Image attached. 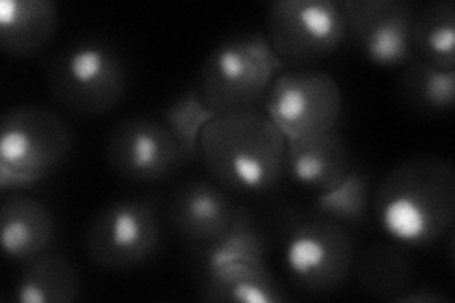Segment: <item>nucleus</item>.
<instances>
[{
	"label": "nucleus",
	"mask_w": 455,
	"mask_h": 303,
	"mask_svg": "<svg viewBox=\"0 0 455 303\" xmlns=\"http://www.w3.org/2000/svg\"><path fill=\"white\" fill-rule=\"evenodd\" d=\"M13 294L21 303H73L80 296V275L67 258L46 252L25 264Z\"/></svg>",
	"instance_id": "f3484780"
},
{
	"label": "nucleus",
	"mask_w": 455,
	"mask_h": 303,
	"mask_svg": "<svg viewBox=\"0 0 455 303\" xmlns=\"http://www.w3.org/2000/svg\"><path fill=\"white\" fill-rule=\"evenodd\" d=\"M75 133L55 110L28 103L4 112L0 122V190H31L60 171Z\"/></svg>",
	"instance_id": "7ed1b4c3"
},
{
	"label": "nucleus",
	"mask_w": 455,
	"mask_h": 303,
	"mask_svg": "<svg viewBox=\"0 0 455 303\" xmlns=\"http://www.w3.org/2000/svg\"><path fill=\"white\" fill-rule=\"evenodd\" d=\"M60 10L52 0H3L0 48L12 60H31L44 52L57 35Z\"/></svg>",
	"instance_id": "2eb2a0df"
},
{
	"label": "nucleus",
	"mask_w": 455,
	"mask_h": 303,
	"mask_svg": "<svg viewBox=\"0 0 455 303\" xmlns=\"http://www.w3.org/2000/svg\"><path fill=\"white\" fill-rule=\"evenodd\" d=\"M160 118V122L169 129L171 135L175 137L184 165L199 160V139H202L205 125L215 118V112L205 105L199 92H184L182 95L171 100L167 107L162 108Z\"/></svg>",
	"instance_id": "4be33fe9"
},
{
	"label": "nucleus",
	"mask_w": 455,
	"mask_h": 303,
	"mask_svg": "<svg viewBox=\"0 0 455 303\" xmlns=\"http://www.w3.org/2000/svg\"><path fill=\"white\" fill-rule=\"evenodd\" d=\"M57 235L55 219L42 201L13 194L0 205V244L6 258L27 264L50 252Z\"/></svg>",
	"instance_id": "4468645a"
},
{
	"label": "nucleus",
	"mask_w": 455,
	"mask_h": 303,
	"mask_svg": "<svg viewBox=\"0 0 455 303\" xmlns=\"http://www.w3.org/2000/svg\"><path fill=\"white\" fill-rule=\"evenodd\" d=\"M226 264L266 266V241L247 212L241 214L226 234L204 247V273Z\"/></svg>",
	"instance_id": "412c9836"
},
{
	"label": "nucleus",
	"mask_w": 455,
	"mask_h": 303,
	"mask_svg": "<svg viewBox=\"0 0 455 303\" xmlns=\"http://www.w3.org/2000/svg\"><path fill=\"white\" fill-rule=\"evenodd\" d=\"M347 36L366 61L378 67H406L414 60L411 20L416 6L408 0H344Z\"/></svg>",
	"instance_id": "9b49d317"
},
{
	"label": "nucleus",
	"mask_w": 455,
	"mask_h": 303,
	"mask_svg": "<svg viewBox=\"0 0 455 303\" xmlns=\"http://www.w3.org/2000/svg\"><path fill=\"white\" fill-rule=\"evenodd\" d=\"M403 92L410 105L425 112H450L455 100V68L444 70L414 57L403 75Z\"/></svg>",
	"instance_id": "5701e85b"
},
{
	"label": "nucleus",
	"mask_w": 455,
	"mask_h": 303,
	"mask_svg": "<svg viewBox=\"0 0 455 303\" xmlns=\"http://www.w3.org/2000/svg\"><path fill=\"white\" fill-rule=\"evenodd\" d=\"M269 46L284 67H315L347 38V23L336 0H277L266 12Z\"/></svg>",
	"instance_id": "0eeeda50"
},
{
	"label": "nucleus",
	"mask_w": 455,
	"mask_h": 303,
	"mask_svg": "<svg viewBox=\"0 0 455 303\" xmlns=\"http://www.w3.org/2000/svg\"><path fill=\"white\" fill-rule=\"evenodd\" d=\"M260 107L284 139H296L336 129L344 95L331 72L287 67L269 85Z\"/></svg>",
	"instance_id": "6e6552de"
},
{
	"label": "nucleus",
	"mask_w": 455,
	"mask_h": 303,
	"mask_svg": "<svg viewBox=\"0 0 455 303\" xmlns=\"http://www.w3.org/2000/svg\"><path fill=\"white\" fill-rule=\"evenodd\" d=\"M353 169L351 150L338 132L287 139L284 177L313 192H329Z\"/></svg>",
	"instance_id": "ddd939ff"
},
{
	"label": "nucleus",
	"mask_w": 455,
	"mask_h": 303,
	"mask_svg": "<svg viewBox=\"0 0 455 303\" xmlns=\"http://www.w3.org/2000/svg\"><path fill=\"white\" fill-rule=\"evenodd\" d=\"M48 90L61 108L78 116H101L127 92V67L116 48L84 40L57 53L46 72Z\"/></svg>",
	"instance_id": "39448f33"
},
{
	"label": "nucleus",
	"mask_w": 455,
	"mask_h": 303,
	"mask_svg": "<svg viewBox=\"0 0 455 303\" xmlns=\"http://www.w3.org/2000/svg\"><path fill=\"white\" fill-rule=\"evenodd\" d=\"M230 195L211 179L187 180L169 199L167 220L171 229L184 241L205 247L226 234L245 212Z\"/></svg>",
	"instance_id": "f8f14e48"
},
{
	"label": "nucleus",
	"mask_w": 455,
	"mask_h": 303,
	"mask_svg": "<svg viewBox=\"0 0 455 303\" xmlns=\"http://www.w3.org/2000/svg\"><path fill=\"white\" fill-rule=\"evenodd\" d=\"M105 160L112 172L133 184L162 182L184 165L169 129L160 120L142 116L112 127L105 142Z\"/></svg>",
	"instance_id": "9d476101"
},
{
	"label": "nucleus",
	"mask_w": 455,
	"mask_h": 303,
	"mask_svg": "<svg viewBox=\"0 0 455 303\" xmlns=\"http://www.w3.org/2000/svg\"><path fill=\"white\" fill-rule=\"evenodd\" d=\"M287 139L262 110L215 114L199 139L212 182L234 195H264L284 179Z\"/></svg>",
	"instance_id": "f03ea898"
},
{
	"label": "nucleus",
	"mask_w": 455,
	"mask_h": 303,
	"mask_svg": "<svg viewBox=\"0 0 455 303\" xmlns=\"http://www.w3.org/2000/svg\"><path fill=\"white\" fill-rule=\"evenodd\" d=\"M379 229L403 247H429L455 220V169L450 160L421 154L395 165L372 194Z\"/></svg>",
	"instance_id": "f257e3e1"
},
{
	"label": "nucleus",
	"mask_w": 455,
	"mask_h": 303,
	"mask_svg": "<svg viewBox=\"0 0 455 303\" xmlns=\"http://www.w3.org/2000/svg\"><path fill=\"white\" fill-rule=\"evenodd\" d=\"M199 298L239 303H281L287 299L267 266L252 264H226L205 271Z\"/></svg>",
	"instance_id": "dca6fc26"
},
{
	"label": "nucleus",
	"mask_w": 455,
	"mask_h": 303,
	"mask_svg": "<svg viewBox=\"0 0 455 303\" xmlns=\"http://www.w3.org/2000/svg\"><path fill=\"white\" fill-rule=\"evenodd\" d=\"M372 207V179L366 171L353 167L349 175L329 192L317 194L313 212L339 226H361Z\"/></svg>",
	"instance_id": "aec40b11"
},
{
	"label": "nucleus",
	"mask_w": 455,
	"mask_h": 303,
	"mask_svg": "<svg viewBox=\"0 0 455 303\" xmlns=\"http://www.w3.org/2000/svg\"><path fill=\"white\" fill-rule=\"evenodd\" d=\"M162 244L158 205L148 199H122L93 214L84 234V251L92 262L110 271L147 264Z\"/></svg>",
	"instance_id": "1a4fd4ad"
},
{
	"label": "nucleus",
	"mask_w": 455,
	"mask_h": 303,
	"mask_svg": "<svg viewBox=\"0 0 455 303\" xmlns=\"http://www.w3.org/2000/svg\"><path fill=\"white\" fill-rule=\"evenodd\" d=\"M284 68L264 33L234 36L207 53L199 68L197 92L215 114L259 110L267 88Z\"/></svg>",
	"instance_id": "20e7f679"
},
{
	"label": "nucleus",
	"mask_w": 455,
	"mask_h": 303,
	"mask_svg": "<svg viewBox=\"0 0 455 303\" xmlns=\"http://www.w3.org/2000/svg\"><path fill=\"white\" fill-rule=\"evenodd\" d=\"M353 273L366 294L395 301L410 291L414 266L396 244L378 243L355 256Z\"/></svg>",
	"instance_id": "a211bd4d"
},
{
	"label": "nucleus",
	"mask_w": 455,
	"mask_h": 303,
	"mask_svg": "<svg viewBox=\"0 0 455 303\" xmlns=\"http://www.w3.org/2000/svg\"><path fill=\"white\" fill-rule=\"evenodd\" d=\"M411 50L427 65L444 70L455 68V4L451 0L416 6L411 20Z\"/></svg>",
	"instance_id": "6ab92c4d"
},
{
	"label": "nucleus",
	"mask_w": 455,
	"mask_h": 303,
	"mask_svg": "<svg viewBox=\"0 0 455 303\" xmlns=\"http://www.w3.org/2000/svg\"><path fill=\"white\" fill-rule=\"evenodd\" d=\"M281 259L291 283L302 292L332 294L353 273L355 243L347 227L313 214L287 227Z\"/></svg>",
	"instance_id": "423d86ee"
},
{
	"label": "nucleus",
	"mask_w": 455,
	"mask_h": 303,
	"mask_svg": "<svg viewBox=\"0 0 455 303\" xmlns=\"http://www.w3.org/2000/svg\"><path fill=\"white\" fill-rule=\"evenodd\" d=\"M395 301H410V303H440L448 301L444 296L440 294H429V292H404L398 296Z\"/></svg>",
	"instance_id": "b1692460"
}]
</instances>
